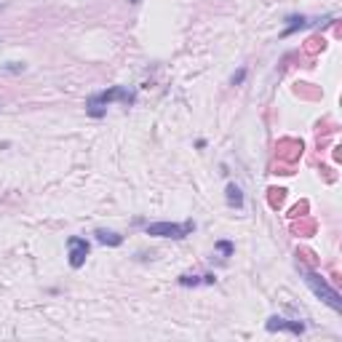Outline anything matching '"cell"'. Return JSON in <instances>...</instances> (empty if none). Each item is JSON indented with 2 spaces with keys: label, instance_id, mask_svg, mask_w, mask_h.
<instances>
[{
  "label": "cell",
  "instance_id": "1",
  "mask_svg": "<svg viewBox=\"0 0 342 342\" xmlns=\"http://www.w3.org/2000/svg\"><path fill=\"white\" fill-rule=\"evenodd\" d=\"M299 273L302 276H305V283L307 286H310V292L316 294L318 299L321 302H326L329 307H332V310H342V297H340V292L337 289H332L326 283V278L323 276H318V273H313V270H307V267H299Z\"/></svg>",
  "mask_w": 342,
  "mask_h": 342
},
{
  "label": "cell",
  "instance_id": "2",
  "mask_svg": "<svg viewBox=\"0 0 342 342\" xmlns=\"http://www.w3.org/2000/svg\"><path fill=\"white\" fill-rule=\"evenodd\" d=\"M110 102H134V94L131 91H126L123 86H115V88H110V91H102V94H94L88 99V105H86V112H88L91 118H102L105 115V107L110 105Z\"/></svg>",
  "mask_w": 342,
  "mask_h": 342
},
{
  "label": "cell",
  "instance_id": "6",
  "mask_svg": "<svg viewBox=\"0 0 342 342\" xmlns=\"http://www.w3.org/2000/svg\"><path fill=\"white\" fill-rule=\"evenodd\" d=\"M94 235H96V241H99L102 246H121L123 243V235L121 233H112V230H96Z\"/></svg>",
  "mask_w": 342,
  "mask_h": 342
},
{
  "label": "cell",
  "instance_id": "15",
  "mask_svg": "<svg viewBox=\"0 0 342 342\" xmlns=\"http://www.w3.org/2000/svg\"><path fill=\"white\" fill-rule=\"evenodd\" d=\"M128 3H134V5H136V3H139V0H128Z\"/></svg>",
  "mask_w": 342,
  "mask_h": 342
},
{
  "label": "cell",
  "instance_id": "8",
  "mask_svg": "<svg viewBox=\"0 0 342 342\" xmlns=\"http://www.w3.org/2000/svg\"><path fill=\"white\" fill-rule=\"evenodd\" d=\"M289 21H292V24H289V27H286V30H283V32H281V35H283V38H289V35H292V32H297V30H302V27H307V24H313V21H307V19H305V16H289Z\"/></svg>",
  "mask_w": 342,
  "mask_h": 342
},
{
  "label": "cell",
  "instance_id": "5",
  "mask_svg": "<svg viewBox=\"0 0 342 342\" xmlns=\"http://www.w3.org/2000/svg\"><path fill=\"white\" fill-rule=\"evenodd\" d=\"M267 332H289V334H305V323L302 321H289V318H281V316H273L267 318Z\"/></svg>",
  "mask_w": 342,
  "mask_h": 342
},
{
  "label": "cell",
  "instance_id": "7",
  "mask_svg": "<svg viewBox=\"0 0 342 342\" xmlns=\"http://www.w3.org/2000/svg\"><path fill=\"white\" fill-rule=\"evenodd\" d=\"M225 195H227V203H230L233 209H241L243 206V192H241V187H238V185H227Z\"/></svg>",
  "mask_w": 342,
  "mask_h": 342
},
{
  "label": "cell",
  "instance_id": "9",
  "mask_svg": "<svg viewBox=\"0 0 342 342\" xmlns=\"http://www.w3.org/2000/svg\"><path fill=\"white\" fill-rule=\"evenodd\" d=\"M3 70H5V72H14V75H19V72L27 70V64H24V62H5Z\"/></svg>",
  "mask_w": 342,
  "mask_h": 342
},
{
  "label": "cell",
  "instance_id": "12",
  "mask_svg": "<svg viewBox=\"0 0 342 342\" xmlns=\"http://www.w3.org/2000/svg\"><path fill=\"white\" fill-rule=\"evenodd\" d=\"M243 78H246V70H238L235 75H233V86H241V83H243Z\"/></svg>",
  "mask_w": 342,
  "mask_h": 342
},
{
  "label": "cell",
  "instance_id": "4",
  "mask_svg": "<svg viewBox=\"0 0 342 342\" xmlns=\"http://www.w3.org/2000/svg\"><path fill=\"white\" fill-rule=\"evenodd\" d=\"M67 252H70V267H72V270H81V267L86 265V256H88L91 246H88L86 238L70 235V238H67Z\"/></svg>",
  "mask_w": 342,
  "mask_h": 342
},
{
  "label": "cell",
  "instance_id": "10",
  "mask_svg": "<svg viewBox=\"0 0 342 342\" xmlns=\"http://www.w3.org/2000/svg\"><path fill=\"white\" fill-rule=\"evenodd\" d=\"M216 252H222V259H227V256L233 254V243L230 241H216Z\"/></svg>",
  "mask_w": 342,
  "mask_h": 342
},
{
  "label": "cell",
  "instance_id": "3",
  "mask_svg": "<svg viewBox=\"0 0 342 342\" xmlns=\"http://www.w3.org/2000/svg\"><path fill=\"white\" fill-rule=\"evenodd\" d=\"M195 230V222H185V225H176V222H152L147 225V235H155V238H185L187 233Z\"/></svg>",
  "mask_w": 342,
  "mask_h": 342
},
{
  "label": "cell",
  "instance_id": "11",
  "mask_svg": "<svg viewBox=\"0 0 342 342\" xmlns=\"http://www.w3.org/2000/svg\"><path fill=\"white\" fill-rule=\"evenodd\" d=\"M201 281V276H179V286H198Z\"/></svg>",
  "mask_w": 342,
  "mask_h": 342
},
{
  "label": "cell",
  "instance_id": "13",
  "mask_svg": "<svg viewBox=\"0 0 342 342\" xmlns=\"http://www.w3.org/2000/svg\"><path fill=\"white\" fill-rule=\"evenodd\" d=\"M216 281V276H214V273H209V276H203V283H214Z\"/></svg>",
  "mask_w": 342,
  "mask_h": 342
},
{
  "label": "cell",
  "instance_id": "14",
  "mask_svg": "<svg viewBox=\"0 0 342 342\" xmlns=\"http://www.w3.org/2000/svg\"><path fill=\"white\" fill-rule=\"evenodd\" d=\"M0 11H5V3H0Z\"/></svg>",
  "mask_w": 342,
  "mask_h": 342
}]
</instances>
